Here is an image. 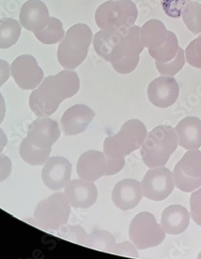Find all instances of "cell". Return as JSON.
Instances as JSON below:
<instances>
[{
	"mask_svg": "<svg viewBox=\"0 0 201 259\" xmlns=\"http://www.w3.org/2000/svg\"><path fill=\"white\" fill-rule=\"evenodd\" d=\"M11 74L22 90H35L43 81V72L35 57L31 55L20 56L12 61Z\"/></svg>",
	"mask_w": 201,
	"mask_h": 259,
	"instance_id": "obj_11",
	"label": "cell"
},
{
	"mask_svg": "<svg viewBox=\"0 0 201 259\" xmlns=\"http://www.w3.org/2000/svg\"><path fill=\"white\" fill-rule=\"evenodd\" d=\"M52 148L40 149L30 144L27 138H24L20 146V155L25 163L32 166L44 164L49 159Z\"/></svg>",
	"mask_w": 201,
	"mask_h": 259,
	"instance_id": "obj_23",
	"label": "cell"
},
{
	"mask_svg": "<svg viewBox=\"0 0 201 259\" xmlns=\"http://www.w3.org/2000/svg\"><path fill=\"white\" fill-rule=\"evenodd\" d=\"M184 65H185L184 51L180 47L177 55L172 61H168L167 63H160L158 61H156V69L160 74L164 77H173L181 70Z\"/></svg>",
	"mask_w": 201,
	"mask_h": 259,
	"instance_id": "obj_29",
	"label": "cell"
},
{
	"mask_svg": "<svg viewBox=\"0 0 201 259\" xmlns=\"http://www.w3.org/2000/svg\"><path fill=\"white\" fill-rule=\"evenodd\" d=\"M145 197L153 201L168 198L175 188L173 174L166 167H156L146 172L142 183Z\"/></svg>",
	"mask_w": 201,
	"mask_h": 259,
	"instance_id": "obj_10",
	"label": "cell"
},
{
	"mask_svg": "<svg viewBox=\"0 0 201 259\" xmlns=\"http://www.w3.org/2000/svg\"><path fill=\"white\" fill-rule=\"evenodd\" d=\"M70 212L71 204L65 193H55L38 204L34 218L43 230H57L67 223Z\"/></svg>",
	"mask_w": 201,
	"mask_h": 259,
	"instance_id": "obj_7",
	"label": "cell"
},
{
	"mask_svg": "<svg viewBox=\"0 0 201 259\" xmlns=\"http://www.w3.org/2000/svg\"><path fill=\"white\" fill-rule=\"evenodd\" d=\"M191 0H161L162 8L169 17L179 18L182 16L183 8Z\"/></svg>",
	"mask_w": 201,
	"mask_h": 259,
	"instance_id": "obj_32",
	"label": "cell"
},
{
	"mask_svg": "<svg viewBox=\"0 0 201 259\" xmlns=\"http://www.w3.org/2000/svg\"><path fill=\"white\" fill-rule=\"evenodd\" d=\"M111 253L118 254V255L126 256L129 257L138 258V253L136 247L134 244L129 242H122V243L115 244L113 247Z\"/></svg>",
	"mask_w": 201,
	"mask_h": 259,
	"instance_id": "obj_34",
	"label": "cell"
},
{
	"mask_svg": "<svg viewBox=\"0 0 201 259\" xmlns=\"http://www.w3.org/2000/svg\"><path fill=\"white\" fill-rule=\"evenodd\" d=\"M190 205L191 218L196 224L201 226V189L191 194Z\"/></svg>",
	"mask_w": 201,
	"mask_h": 259,
	"instance_id": "obj_33",
	"label": "cell"
},
{
	"mask_svg": "<svg viewBox=\"0 0 201 259\" xmlns=\"http://www.w3.org/2000/svg\"><path fill=\"white\" fill-rule=\"evenodd\" d=\"M174 182L184 193H191L201 187V151L190 150L174 168Z\"/></svg>",
	"mask_w": 201,
	"mask_h": 259,
	"instance_id": "obj_9",
	"label": "cell"
},
{
	"mask_svg": "<svg viewBox=\"0 0 201 259\" xmlns=\"http://www.w3.org/2000/svg\"><path fill=\"white\" fill-rule=\"evenodd\" d=\"M176 130L161 125L150 131L141 148L142 161L149 168L164 167L178 147Z\"/></svg>",
	"mask_w": 201,
	"mask_h": 259,
	"instance_id": "obj_3",
	"label": "cell"
},
{
	"mask_svg": "<svg viewBox=\"0 0 201 259\" xmlns=\"http://www.w3.org/2000/svg\"><path fill=\"white\" fill-rule=\"evenodd\" d=\"M10 67L8 62L0 59V87L10 78Z\"/></svg>",
	"mask_w": 201,
	"mask_h": 259,
	"instance_id": "obj_37",
	"label": "cell"
},
{
	"mask_svg": "<svg viewBox=\"0 0 201 259\" xmlns=\"http://www.w3.org/2000/svg\"><path fill=\"white\" fill-rule=\"evenodd\" d=\"M129 237L137 249H146L160 245L165 239L166 234L152 213L143 212L130 222Z\"/></svg>",
	"mask_w": 201,
	"mask_h": 259,
	"instance_id": "obj_8",
	"label": "cell"
},
{
	"mask_svg": "<svg viewBox=\"0 0 201 259\" xmlns=\"http://www.w3.org/2000/svg\"><path fill=\"white\" fill-rule=\"evenodd\" d=\"M115 244V239L112 234L106 230H97L88 235L85 245L100 251L111 253Z\"/></svg>",
	"mask_w": 201,
	"mask_h": 259,
	"instance_id": "obj_27",
	"label": "cell"
},
{
	"mask_svg": "<svg viewBox=\"0 0 201 259\" xmlns=\"http://www.w3.org/2000/svg\"><path fill=\"white\" fill-rule=\"evenodd\" d=\"M178 144L186 150H198L201 147V120L197 117H187L176 127Z\"/></svg>",
	"mask_w": 201,
	"mask_h": 259,
	"instance_id": "obj_20",
	"label": "cell"
},
{
	"mask_svg": "<svg viewBox=\"0 0 201 259\" xmlns=\"http://www.w3.org/2000/svg\"><path fill=\"white\" fill-rule=\"evenodd\" d=\"M61 136L59 124L47 117H40L30 124L27 139L40 149H49Z\"/></svg>",
	"mask_w": 201,
	"mask_h": 259,
	"instance_id": "obj_12",
	"label": "cell"
},
{
	"mask_svg": "<svg viewBox=\"0 0 201 259\" xmlns=\"http://www.w3.org/2000/svg\"><path fill=\"white\" fill-rule=\"evenodd\" d=\"M21 26L12 18L0 19V49H8L18 41Z\"/></svg>",
	"mask_w": 201,
	"mask_h": 259,
	"instance_id": "obj_24",
	"label": "cell"
},
{
	"mask_svg": "<svg viewBox=\"0 0 201 259\" xmlns=\"http://www.w3.org/2000/svg\"><path fill=\"white\" fill-rule=\"evenodd\" d=\"M143 196L142 185L134 179H124L115 185L111 198L117 208L128 211L135 208Z\"/></svg>",
	"mask_w": 201,
	"mask_h": 259,
	"instance_id": "obj_16",
	"label": "cell"
},
{
	"mask_svg": "<svg viewBox=\"0 0 201 259\" xmlns=\"http://www.w3.org/2000/svg\"><path fill=\"white\" fill-rule=\"evenodd\" d=\"M179 49L180 46L176 35L173 32H170L168 42L161 49L150 53V55L155 61L160 63H167L176 57Z\"/></svg>",
	"mask_w": 201,
	"mask_h": 259,
	"instance_id": "obj_28",
	"label": "cell"
},
{
	"mask_svg": "<svg viewBox=\"0 0 201 259\" xmlns=\"http://www.w3.org/2000/svg\"><path fill=\"white\" fill-rule=\"evenodd\" d=\"M124 166V158L107 157V171L105 173V176L115 175L122 171Z\"/></svg>",
	"mask_w": 201,
	"mask_h": 259,
	"instance_id": "obj_35",
	"label": "cell"
},
{
	"mask_svg": "<svg viewBox=\"0 0 201 259\" xmlns=\"http://www.w3.org/2000/svg\"><path fill=\"white\" fill-rule=\"evenodd\" d=\"M199 258H201V253H199Z\"/></svg>",
	"mask_w": 201,
	"mask_h": 259,
	"instance_id": "obj_40",
	"label": "cell"
},
{
	"mask_svg": "<svg viewBox=\"0 0 201 259\" xmlns=\"http://www.w3.org/2000/svg\"><path fill=\"white\" fill-rule=\"evenodd\" d=\"M5 114H6V104L2 94L0 93V124H2L4 122Z\"/></svg>",
	"mask_w": 201,
	"mask_h": 259,
	"instance_id": "obj_38",
	"label": "cell"
},
{
	"mask_svg": "<svg viewBox=\"0 0 201 259\" xmlns=\"http://www.w3.org/2000/svg\"><path fill=\"white\" fill-rule=\"evenodd\" d=\"M72 164L66 158L54 156L44 163L42 170V180L48 189L53 191L62 189L70 181Z\"/></svg>",
	"mask_w": 201,
	"mask_h": 259,
	"instance_id": "obj_14",
	"label": "cell"
},
{
	"mask_svg": "<svg viewBox=\"0 0 201 259\" xmlns=\"http://www.w3.org/2000/svg\"><path fill=\"white\" fill-rule=\"evenodd\" d=\"M182 17L190 32L197 35L201 32V4L198 2L187 3L183 8Z\"/></svg>",
	"mask_w": 201,
	"mask_h": 259,
	"instance_id": "obj_26",
	"label": "cell"
},
{
	"mask_svg": "<svg viewBox=\"0 0 201 259\" xmlns=\"http://www.w3.org/2000/svg\"><path fill=\"white\" fill-rule=\"evenodd\" d=\"M80 85L78 75L69 69L46 77L30 95V109L39 118L48 117L57 111L61 102L74 96Z\"/></svg>",
	"mask_w": 201,
	"mask_h": 259,
	"instance_id": "obj_2",
	"label": "cell"
},
{
	"mask_svg": "<svg viewBox=\"0 0 201 259\" xmlns=\"http://www.w3.org/2000/svg\"><path fill=\"white\" fill-rule=\"evenodd\" d=\"M140 27L117 32L102 30L95 35L93 47L105 61L112 65L117 73L128 74L138 66L144 46L141 41Z\"/></svg>",
	"mask_w": 201,
	"mask_h": 259,
	"instance_id": "obj_1",
	"label": "cell"
},
{
	"mask_svg": "<svg viewBox=\"0 0 201 259\" xmlns=\"http://www.w3.org/2000/svg\"><path fill=\"white\" fill-rule=\"evenodd\" d=\"M49 20V12L41 0H28L20 9V24L33 33L45 29Z\"/></svg>",
	"mask_w": 201,
	"mask_h": 259,
	"instance_id": "obj_18",
	"label": "cell"
},
{
	"mask_svg": "<svg viewBox=\"0 0 201 259\" xmlns=\"http://www.w3.org/2000/svg\"><path fill=\"white\" fill-rule=\"evenodd\" d=\"M107 167V155L104 152L92 150L81 155L77 163V173L80 178L94 182L105 176Z\"/></svg>",
	"mask_w": 201,
	"mask_h": 259,
	"instance_id": "obj_19",
	"label": "cell"
},
{
	"mask_svg": "<svg viewBox=\"0 0 201 259\" xmlns=\"http://www.w3.org/2000/svg\"><path fill=\"white\" fill-rule=\"evenodd\" d=\"M187 63L201 69V35L188 45L185 50Z\"/></svg>",
	"mask_w": 201,
	"mask_h": 259,
	"instance_id": "obj_31",
	"label": "cell"
},
{
	"mask_svg": "<svg viewBox=\"0 0 201 259\" xmlns=\"http://www.w3.org/2000/svg\"><path fill=\"white\" fill-rule=\"evenodd\" d=\"M170 31L160 20H150L142 26L140 31L141 41L149 53L161 49L168 42Z\"/></svg>",
	"mask_w": 201,
	"mask_h": 259,
	"instance_id": "obj_22",
	"label": "cell"
},
{
	"mask_svg": "<svg viewBox=\"0 0 201 259\" xmlns=\"http://www.w3.org/2000/svg\"><path fill=\"white\" fill-rule=\"evenodd\" d=\"M35 35L39 41L45 45H53L61 41L65 36L63 24L58 19L50 17L49 23L45 29L36 32Z\"/></svg>",
	"mask_w": 201,
	"mask_h": 259,
	"instance_id": "obj_25",
	"label": "cell"
},
{
	"mask_svg": "<svg viewBox=\"0 0 201 259\" xmlns=\"http://www.w3.org/2000/svg\"><path fill=\"white\" fill-rule=\"evenodd\" d=\"M190 223V214L180 204H172L164 209L161 215V226L164 231L172 235L182 234Z\"/></svg>",
	"mask_w": 201,
	"mask_h": 259,
	"instance_id": "obj_21",
	"label": "cell"
},
{
	"mask_svg": "<svg viewBox=\"0 0 201 259\" xmlns=\"http://www.w3.org/2000/svg\"><path fill=\"white\" fill-rule=\"evenodd\" d=\"M93 32L85 24H77L69 28L58 49V59L65 69L73 70L81 65L89 53Z\"/></svg>",
	"mask_w": 201,
	"mask_h": 259,
	"instance_id": "obj_4",
	"label": "cell"
},
{
	"mask_svg": "<svg viewBox=\"0 0 201 259\" xmlns=\"http://www.w3.org/2000/svg\"><path fill=\"white\" fill-rule=\"evenodd\" d=\"M149 100L158 108L165 109L176 102L180 95V87L176 79L172 77H160L149 84Z\"/></svg>",
	"mask_w": 201,
	"mask_h": 259,
	"instance_id": "obj_13",
	"label": "cell"
},
{
	"mask_svg": "<svg viewBox=\"0 0 201 259\" xmlns=\"http://www.w3.org/2000/svg\"><path fill=\"white\" fill-rule=\"evenodd\" d=\"M65 195L73 208H88L97 201L98 193L92 181L77 179L69 181L65 187Z\"/></svg>",
	"mask_w": 201,
	"mask_h": 259,
	"instance_id": "obj_17",
	"label": "cell"
},
{
	"mask_svg": "<svg viewBox=\"0 0 201 259\" xmlns=\"http://www.w3.org/2000/svg\"><path fill=\"white\" fill-rule=\"evenodd\" d=\"M138 16L136 4L131 0H109L97 8L95 20L103 31L117 32L131 28Z\"/></svg>",
	"mask_w": 201,
	"mask_h": 259,
	"instance_id": "obj_6",
	"label": "cell"
},
{
	"mask_svg": "<svg viewBox=\"0 0 201 259\" xmlns=\"http://www.w3.org/2000/svg\"><path fill=\"white\" fill-rule=\"evenodd\" d=\"M94 111L84 104L69 107L61 119V129L65 136H77L85 132L95 118Z\"/></svg>",
	"mask_w": 201,
	"mask_h": 259,
	"instance_id": "obj_15",
	"label": "cell"
},
{
	"mask_svg": "<svg viewBox=\"0 0 201 259\" xmlns=\"http://www.w3.org/2000/svg\"><path fill=\"white\" fill-rule=\"evenodd\" d=\"M12 170V163L11 159L0 153V182L5 181L11 175Z\"/></svg>",
	"mask_w": 201,
	"mask_h": 259,
	"instance_id": "obj_36",
	"label": "cell"
},
{
	"mask_svg": "<svg viewBox=\"0 0 201 259\" xmlns=\"http://www.w3.org/2000/svg\"><path fill=\"white\" fill-rule=\"evenodd\" d=\"M7 144H8V138L4 131L0 128V153L2 152L4 147H6Z\"/></svg>",
	"mask_w": 201,
	"mask_h": 259,
	"instance_id": "obj_39",
	"label": "cell"
},
{
	"mask_svg": "<svg viewBox=\"0 0 201 259\" xmlns=\"http://www.w3.org/2000/svg\"><path fill=\"white\" fill-rule=\"evenodd\" d=\"M147 135V129L140 120H129L115 136L105 139L103 152L107 157H126L142 147Z\"/></svg>",
	"mask_w": 201,
	"mask_h": 259,
	"instance_id": "obj_5",
	"label": "cell"
},
{
	"mask_svg": "<svg viewBox=\"0 0 201 259\" xmlns=\"http://www.w3.org/2000/svg\"><path fill=\"white\" fill-rule=\"evenodd\" d=\"M58 235L66 239L71 240L73 242L85 245L88 234L85 233L81 226H64L61 227V232Z\"/></svg>",
	"mask_w": 201,
	"mask_h": 259,
	"instance_id": "obj_30",
	"label": "cell"
}]
</instances>
